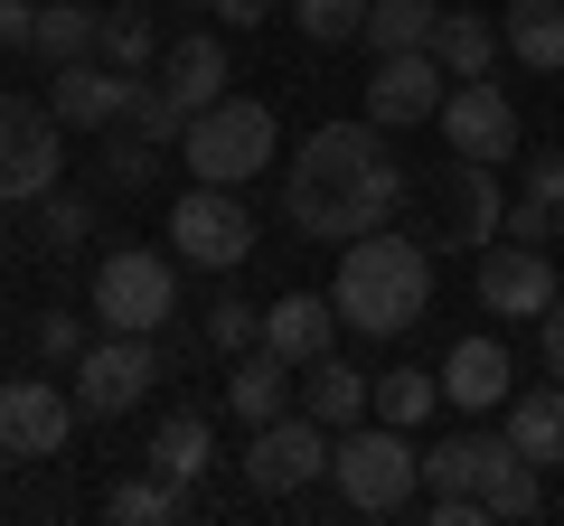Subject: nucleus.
I'll return each mask as SVG.
<instances>
[{
	"label": "nucleus",
	"instance_id": "c9c22d12",
	"mask_svg": "<svg viewBox=\"0 0 564 526\" xmlns=\"http://www.w3.org/2000/svg\"><path fill=\"white\" fill-rule=\"evenodd\" d=\"M198 339L217 348V358H245V348H263V310H245V302H207Z\"/></svg>",
	"mask_w": 564,
	"mask_h": 526
},
{
	"label": "nucleus",
	"instance_id": "a211bd4d",
	"mask_svg": "<svg viewBox=\"0 0 564 526\" xmlns=\"http://www.w3.org/2000/svg\"><path fill=\"white\" fill-rule=\"evenodd\" d=\"M161 85L188 103V113H207L217 95H236V66H226V29H198V39H170V66Z\"/></svg>",
	"mask_w": 564,
	"mask_h": 526
},
{
	"label": "nucleus",
	"instance_id": "e433bc0d",
	"mask_svg": "<svg viewBox=\"0 0 564 526\" xmlns=\"http://www.w3.org/2000/svg\"><path fill=\"white\" fill-rule=\"evenodd\" d=\"M39 358L47 366H76L85 358V320H76V310H47V320H39Z\"/></svg>",
	"mask_w": 564,
	"mask_h": 526
},
{
	"label": "nucleus",
	"instance_id": "cd10ccee",
	"mask_svg": "<svg viewBox=\"0 0 564 526\" xmlns=\"http://www.w3.org/2000/svg\"><path fill=\"white\" fill-rule=\"evenodd\" d=\"M95 39H104V10L95 0H57V10H39V57L47 66H76V57H95Z\"/></svg>",
	"mask_w": 564,
	"mask_h": 526
},
{
	"label": "nucleus",
	"instance_id": "37998d69",
	"mask_svg": "<svg viewBox=\"0 0 564 526\" xmlns=\"http://www.w3.org/2000/svg\"><path fill=\"white\" fill-rule=\"evenodd\" d=\"M555 244H564V207H555Z\"/></svg>",
	"mask_w": 564,
	"mask_h": 526
},
{
	"label": "nucleus",
	"instance_id": "423d86ee",
	"mask_svg": "<svg viewBox=\"0 0 564 526\" xmlns=\"http://www.w3.org/2000/svg\"><path fill=\"white\" fill-rule=\"evenodd\" d=\"M170 254H180L188 273H236V263L254 254V207H245V188L198 179L170 207Z\"/></svg>",
	"mask_w": 564,
	"mask_h": 526
},
{
	"label": "nucleus",
	"instance_id": "7c9ffc66",
	"mask_svg": "<svg viewBox=\"0 0 564 526\" xmlns=\"http://www.w3.org/2000/svg\"><path fill=\"white\" fill-rule=\"evenodd\" d=\"M433 405H443V376H433V366H395V376H377V424L414 432Z\"/></svg>",
	"mask_w": 564,
	"mask_h": 526
},
{
	"label": "nucleus",
	"instance_id": "9d476101",
	"mask_svg": "<svg viewBox=\"0 0 564 526\" xmlns=\"http://www.w3.org/2000/svg\"><path fill=\"white\" fill-rule=\"evenodd\" d=\"M76 385H47V376H10L0 385V451L10 461H57L66 432H76Z\"/></svg>",
	"mask_w": 564,
	"mask_h": 526
},
{
	"label": "nucleus",
	"instance_id": "9b49d317",
	"mask_svg": "<svg viewBox=\"0 0 564 526\" xmlns=\"http://www.w3.org/2000/svg\"><path fill=\"white\" fill-rule=\"evenodd\" d=\"M564 302V273L545 263V244H480V310H499V320H545V310Z\"/></svg>",
	"mask_w": 564,
	"mask_h": 526
},
{
	"label": "nucleus",
	"instance_id": "7ed1b4c3",
	"mask_svg": "<svg viewBox=\"0 0 564 526\" xmlns=\"http://www.w3.org/2000/svg\"><path fill=\"white\" fill-rule=\"evenodd\" d=\"M180 161L198 169V179H217V188H254L263 169L282 161V122H273V103H254V95H217L207 113H188Z\"/></svg>",
	"mask_w": 564,
	"mask_h": 526
},
{
	"label": "nucleus",
	"instance_id": "2f4dec72",
	"mask_svg": "<svg viewBox=\"0 0 564 526\" xmlns=\"http://www.w3.org/2000/svg\"><path fill=\"white\" fill-rule=\"evenodd\" d=\"M292 10V29H302L311 47H348V39H367V0H282Z\"/></svg>",
	"mask_w": 564,
	"mask_h": 526
},
{
	"label": "nucleus",
	"instance_id": "c756f323",
	"mask_svg": "<svg viewBox=\"0 0 564 526\" xmlns=\"http://www.w3.org/2000/svg\"><path fill=\"white\" fill-rule=\"evenodd\" d=\"M104 517L113 526H170V517H188V489L180 480H122V489H104Z\"/></svg>",
	"mask_w": 564,
	"mask_h": 526
},
{
	"label": "nucleus",
	"instance_id": "ddd939ff",
	"mask_svg": "<svg viewBox=\"0 0 564 526\" xmlns=\"http://www.w3.org/2000/svg\"><path fill=\"white\" fill-rule=\"evenodd\" d=\"M452 95L443 57L433 47H404V57H377V76H367V122L377 132H414V122H433Z\"/></svg>",
	"mask_w": 564,
	"mask_h": 526
},
{
	"label": "nucleus",
	"instance_id": "79ce46f5",
	"mask_svg": "<svg viewBox=\"0 0 564 526\" xmlns=\"http://www.w3.org/2000/svg\"><path fill=\"white\" fill-rule=\"evenodd\" d=\"M536 329H545V376H564V302H555V310H545V320H536Z\"/></svg>",
	"mask_w": 564,
	"mask_h": 526
},
{
	"label": "nucleus",
	"instance_id": "473e14b6",
	"mask_svg": "<svg viewBox=\"0 0 564 526\" xmlns=\"http://www.w3.org/2000/svg\"><path fill=\"white\" fill-rule=\"evenodd\" d=\"M122 122H132L141 142H180V132H188V103L170 95L161 76H141V85H132V103H122Z\"/></svg>",
	"mask_w": 564,
	"mask_h": 526
},
{
	"label": "nucleus",
	"instance_id": "ea45409f",
	"mask_svg": "<svg viewBox=\"0 0 564 526\" xmlns=\"http://www.w3.org/2000/svg\"><path fill=\"white\" fill-rule=\"evenodd\" d=\"M527 198H545V207H564V151H545V161H527Z\"/></svg>",
	"mask_w": 564,
	"mask_h": 526
},
{
	"label": "nucleus",
	"instance_id": "72a5a7b5",
	"mask_svg": "<svg viewBox=\"0 0 564 526\" xmlns=\"http://www.w3.org/2000/svg\"><path fill=\"white\" fill-rule=\"evenodd\" d=\"M161 151L170 142H141L132 122H113V142H104V179H113V188H151V179H161Z\"/></svg>",
	"mask_w": 564,
	"mask_h": 526
},
{
	"label": "nucleus",
	"instance_id": "2eb2a0df",
	"mask_svg": "<svg viewBox=\"0 0 564 526\" xmlns=\"http://www.w3.org/2000/svg\"><path fill=\"white\" fill-rule=\"evenodd\" d=\"M508 376H518V366H508V339H489V329H480V339H462V348L443 358V405H462V414H499L508 395H518Z\"/></svg>",
	"mask_w": 564,
	"mask_h": 526
},
{
	"label": "nucleus",
	"instance_id": "4be33fe9",
	"mask_svg": "<svg viewBox=\"0 0 564 526\" xmlns=\"http://www.w3.org/2000/svg\"><path fill=\"white\" fill-rule=\"evenodd\" d=\"M141 461H151V470H161V480H198V470L207 461H217V432H207V414L198 405H170L161 414V432H151V451H141Z\"/></svg>",
	"mask_w": 564,
	"mask_h": 526
},
{
	"label": "nucleus",
	"instance_id": "f704fd0d",
	"mask_svg": "<svg viewBox=\"0 0 564 526\" xmlns=\"http://www.w3.org/2000/svg\"><path fill=\"white\" fill-rule=\"evenodd\" d=\"M85 235H95V207H85L76 188H47V198H39V244H47V254H76Z\"/></svg>",
	"mask_w": 564,
	"mask_h": 526
},
{
	"label": "nucleus",
	"instance_id": "1a4fd4ad",
	"mask_svg": "<svg viewBox=\"0 0 564 526\" xmlns=\"http://www.w3.org/2000/svg\"><path fill=\"white\" fill-rule=\"evenodd\" d=\"M57 151H66L57 103L0 95V198H10V207H39L47 188H57Z\"/></svg>",
	"mask_w": 564,
	"mask_h": 526
},
{
	"label": "nucleus",
	"instance_id": "a19ab883",
	"mask_svg": "<svg viewBox=\"0 0 564 526\" xmlns=\"http://www.w3.org/2000/svg\"><path fill=\"white\" fill-rule=\"evenodd\" d=\"M39 39V0H0V47H29Z\"/></svg>",
	"mask_w": 564,
	"mask_h": 526
},
{
	"label": "nucleus",
	"instance_id": "f03ea898",
	"mask_svg": "<svg viewBox=\"0 0 564 526\" xmlns=\"http://www.w3.org/2000/svg\"><path fill=\"white\" fill-rule=\"evenodd\" d=\"M329 302H339V320L367 329V339H404V329L433 310V244L395 235V226L348 235V244H339V283H329Z\"/></svg>",
	"mask_w": 564,
	"mask_h": 526
},
{
	"label": "nucleus",
	"instance_id": "0eeeda50",
	"mask_svg": "<svg viewBox=\"0 0 564 526\" xmlns=\"http://www.w3.org/2000/svg\"><path fill=\"white\" fill-rule=\"evenodd\" d=\"M76 405L95 414V424H113V414H132L151 385H161V339L151 329H104V339H85V358H76Z\"/></svg>",
	"mask_w": 564,
	"mask_h": 526
},
{
	"label": "nucleus",
	"instance_id": "39448f33",
	"mask_svg": "<svg viewBox=\"0 0 564 526\" xmlns=\"http://www.w3.org/2000/svg\"><path fill=\"white\" fill-rule=\"evenodd\" d=\"M170 310H180V254L113 244V254L95 263V320L104 329H151V339H161Z\"/></svg>",
	"mask_w": 564,
	"mask_h": 526
},
{
	"label": "nucleus",
	"instance_id": "dca6fc26",
	"mask_svg": "<svg viewBox=\"0 0 564 526\" xmlns=\"http://www.w3.org/2000/svg\"><path fill=\"white\" fill-rule=\"evenodd\" d=\"M292 395H302V366L292 358H273V348L226 358V414L236 424H273V414H292Z\"/></svg>",
	"mask_w": 564,
	"mask_h": 526
},
{
	"label": "nucleus",
	"instance_id": "f8f14e48",
	"mask_svg": "<svg viewBox=\"0 0 564 526\" xmlns=\"http://www.w3.org/2000/svg\"><path fill=\"white\" fill-rule=\"evenodd\" d=\"M443 142H452V161H480V169H499V161H518V103L499 95L489 76H470V85H452L443 95Z\"/></svg>",
	"mask_w": 564,
	"mask_h": 526
},
{
	"label": "nucleus",
	"instance_id": "c85d7f7f",
	"mask_svg": "<svg viewBox=\"0 0 564 526\" xmlns=\"http://www.w3.org/2000/svg\"><path fill=\"white\" fill-rule=\"evenodd\" d=\"M104 66H122V76H151V57H161V29H151V10H132V0H113L104 10V39H95Z\"/></svg>",
	"mask_w": 564,
	"mask_h": 526
},
{
	"label": "nucleus",
	"instance_id": "c03bdc74",
	"mask_svg": "<svg viewBox=\"0 0 564 526\" xmlns=\"http://www.w3.org/2000/svg\"><path fill=\"white\" fill-rule=\"evenodd\" d=\"M0 470H10V451H0Z\"/></svg>",
	"mask_w": 564,
	"mask_h": 526
},
{
	"label": "nucleus",
	"instance_id": "f3484780",
	"mask_svg": "<svg viewBox=\"0 0 564 526\" xmlns=\"http://www.w3.org/2000/svg\"><path fill=\"white\" fill-rule=\"evenodd\" d=\"M329 339H339V302H321V292H282V302H263V348L292 366L329 358Z\"/></svg>",
	"mask_w": 564,
	"mask_h": 526
},
{
	"label": "nucleus",
	"instance_id": "f257e3e1",
	"mask_svg": "<svg viewBox=\"0 0 564 526\" xmlns=\"http://www.w3.org/2000/svg\"><path fill=\"white\" fill-rule=\"evenodd\" d=\"M395 198H404V169H395V151H386V132L367 113L358 122H321V132L292 151V169H282V217L311 244H348V235L395 226Z\"/></svg>",
	"mask_w": 564,
	"mask_h": 526
},
{
	"label": "nucleus",
	"instance_id": "bb28decb",
	"mask_svg": "<svg viewBox=\"0 0 564 526\" xmlns=\"http://www.w3.org/2000/svg\"><path fill=\"white\" fill-rule=\"evenodd\" d=\"M433 29H443V0H367V47H377V57L433 47Z\"/></svg>",
	"mask_w": 564,
	"mask_h": 526
},
{
	"label": "nucleus",
	"instance_id": "6ab92c4d",
	"mask_svg": "<svg viewBox=\"0 0 564 526\" xmlns=\"http://www.w3.org/2000/svg\"><path fill=\"white\" fill-rule=\"evenodd\" d=\"M302 414H321L329 432L367 424V414H377V376H358L348 358H311L302 366Z\"/></svg>",
	"mask_w": 564,
	"mask_h": 526
},
{
	"label": "nucleus",
	"instance_id": "aec40b11",
	"mask_svg": "<svg viewBox=\"0 0 564 526\" xmlns=\"http://www.w3.org/2000/svg\"><path fill=\"white\" fill-rule=\"evenodd\" d=\"M508 442H518L536 470H564V376L508 395Z\"/></svg>",
	"mask_w": 564,
	"mask_h": 526
},
{
	"label": "nucleus",
	"instance_id": "4c0bfd02",
	"mask_svg": "<svg viewBox=\"0 0 564 526\" xmlns=\"http://www.w3.org/2000/svg\"><path fill=\"white\" fill-rule=\"evenodd\" d=\"M499 235H518V244H545V235H555V207L518 188V207H508V226H499Z\"/></svg>",
	"mask_w": 564,
	"mask_h": 526
},
{
	"label": "nucleus",
	"instance_id": "393cba45",
	"mask_svg": "<svg viewBox=\"0 0 564 526\" xmlns=\"http://www.w3.org/2000/svg\"><path fill=\"white\" fill-rule=\"evenodd\" d=\"M480 507H489L499 526H527V517H545V470L527 461L518 442H508L499 461H489V480H480Z\"/></svg>",
	"mask_w": 564,
	"mask_h": 526
},
{
	"label": "nucleus",
	"instance_id": "20e7f679",
	"mask_svg": "<svg viewBox=\"0 0 564 526\" xmlns=\"http://www.w3.org/2000/svg\"><path fill=\"white\" fill-rule=\"evenodd\" d=\"M329 480L358 517H404L423 498V451L404 442V424H348L329 451Z\"/></svg>",
	"mask_w": 564,
	"mask_h": 526
},
{
	"label": "nucleus",
	"instance_id": "412c9836",
	"mask_svg": "<svg viewBox=\"0 0 564 526\" xmlns=\"http://www.w3.org/2000/svg\"><path fill=\"white\" fill-rule=\"evenodd\" d=\"M499 39H508V57L527 76H564V0H508Z\"/></svg>",
	"mask_w": 564,
	"mask_h": 526
},
{
	"label": "nucleus",
	"instance_id": "b1692460",
	"mask_svg": "<svg viewBox=\"0 0 564 526\" xmlns=\"http://www.w3.org/2000/svg\"><path fill=\"white\" fill-rule=\"evenodd\" d=\"M433 57H443L452 85H470V76H489V66L508 57V39L480 20V10H443V29H433Z\"/></svg>",
	"mask_w": 564,
	"mask_h": 526
},
{
	"label": "nucleus",
	"instance_id": "a878e982",
	"mask_svg": "<svg viewBox=\"0 0 564 526\" xmlns=\"http://www.w3.org/2000/svg\"><path fill=\"white\" fill-rule=\"evenodd\" d=\"M499 451H508V424H499V432H480V424H470V432H452V442H433V451H423V489H480Z\"/></svg>",
	"mask_w": 564,
	"mask_h": 526
},
{
	"label": "nucleus",
	"instance_id": "5701e85b",
	"mask_svg": "<svg viewBox=\"0 0 564 526\" xmlns=\"http://www.w3.org/2000/svg\"><path fill=\"white\" fill-rule=\"evenodd\" d=\"M499 226H508L499 169L462 161V169H452V235H443V244H499Z\"/></svg>",
	"mask_w": 564,
	"mask_h": 526
},
{
	"label": "nucleus",
	"instance_id": "6e6552de",
	"mask_svg": "<svg viewBox=\"0 0 564 526\" xmlns=\"http://www.w3.org/2000/svg\"><path fill=\"white\" fill-rule=\"evenodd\" d=\"M329 424L321 414H273V424H245V489L254 498H292L329 470Z\"/></svg>",
	"mask_w": 564,
	"mask_h": 526
},
{
	"label": "nucleus",
	"instance_id": "4468645a",
	"mask_svg": "<svg viewBox=\"0 0 564 526\" xmlns=\"http://www.w3.org/2000/svg\"><path fill=\"white\" fill-rule=\"evenodd\" d=\"M132 85H141V76H122V66H104V57H76V66L47 76V103H57L66 132H113L122 103H132Z\"/></svg>",
	"mask_w": 564,
	"mask_h": 526
},
{
	"label": "nucleus",
	"instance_id": "58836bf2",
	"mask_svg": "<svg viewBox=\"0 0 564 526\" xmlns=\"http://www.w3.org/2000/svg\"><path fill=\"white\" fill-rule=\"evenodd\" d=\"M273 10H282V0H207V20H217V29H245V39H254Z\"/></svg>",
	"mask_w": 564,
	"mask_h": 526
}]
</instances>
